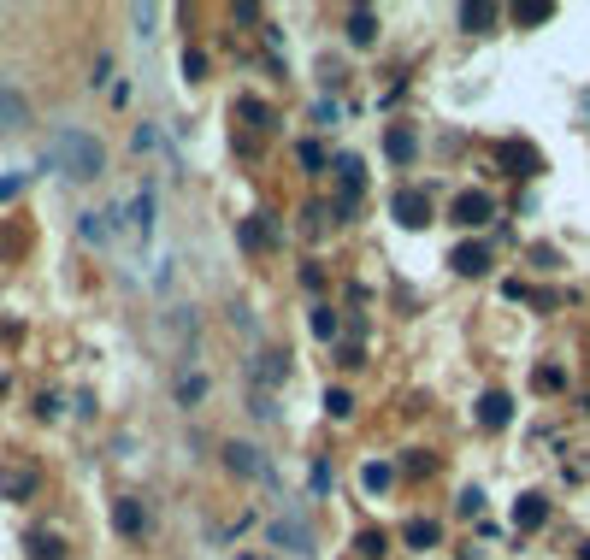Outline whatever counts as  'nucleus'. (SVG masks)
<instances>
[{"label": "nucleus", "mask_w": 590, "mask_h": 560, "mask_svg": "<svg viewBox=\"0 0 590 560\" xmlns=\"http://www.w3.org/2000/svg\"><path fill=\"white\" fill-rule=\"evenodd\" d=\"M455 18H461V30H490V24H496L502 13H496V6H461Z\"/></svg>", "instance_id": "obj_11"}, {"label": "nucleus", "mask_w": 590, "mask_h": 560, "mask_svg": "<svg viewBox=\"0 0 590 560\" xmlns=\"http://www.w3.org/2000/svg\"><path fill=\"white\" fill-rule=\"evenodd\" d=\"M349 42H360V47L378 42V13H366V6H360V13H349Z\"/></svg>", "instance_id": "obj_10"}, {"label": "nucleus", "mask_w": 590, "mask_h": 560, "mask_svg": "<svg viewBox=\"0 0 590 560\" xmlns=\"http://www.w3.org/2000/svg\"><path fill=\"white\" fill-rule=\"evenodd\" d=\"M237 560H272V555H237Z\"/></svg>", "instance_id": "obj_25"}, {"label": "nucleus", "mask_w": 590, "mask_h": 560, "mask_svg": "<svg viewBox=\"0 0 590 560\" xmlns=\"http://www.w3.org/2000/svg\"><path fill=\"white\" fill-rule=\"evenodd\" d=\"M118 219L136 224V237H154V224H160V195H154V183H142L136 201H130V212L118 207Z\"/></svg>", "instance_id": "obj_3"}, {"label": "nucleus", "mask_w": 590, "mask_h": 560, "mask_svg": "<svg viewBox=\"0 0 590 560\" xmlns=\"http://www.w3.org/2000/svg\"><path fill=\"white\" fill-rule=\"evenodd\" d=\"M54 166L65 171V177H77V183H95L100 171H107V148H100V136L65 125V130L54 136Z\"/></svg>", "instance_id": "obj_1"}, {"label": "nucleus", "mask_w": 590, "mask_h": 560, "mask_svg": "<svg viewBox=\"0 0 590 560\" xmlns=\"http://www.w3.org/2000/svg\"><path fill=\"white\" fill-rule=\"evenodd\" d=\"M543 513H549L543 495H525V502H520V525H525V531H537V525H543Z\"/></svg>", "instance_id": "obj_12"}, {"label": "nucleus", "mask_w": 590, "mask_h": 560, "mask_svg": "<svg viewBox=\"0 0 590 560\" xmlns=\"http://www.w3.org/2000/svg\"><path fill=\"white\" fill-rule=\"evenodd\" d=\"M390 159H413V136H408V130H390Z\"/></svg>", "instance_id": "obj_15"}, {"label": "nucleus", "mask_w": 590, "mask_h": 560, "mask_svg": "<svg viewBox=\"0 0 590 560\" xmlns=\"http://www.w3.org/2000/svg\"><path fill=\"white\" fill-rule=\"evenodd\" d=\"M266 548H283V555H313V531L301 525V519H272L266 525Z\"/></svg>", "instance_id": "obj_2"}, {"label": "nucleus", "mask_w": 590, "mask_h": 560, "mask_svg": "<svg viewBox=\"0 0 590 560\" xmlns=\"http://www.w3.org/2000/svg\"><path fill=\"white\" fill-rule=\"evenodd\" d=\"M455 271H461V278L490 271V248H484V242H466V248H455Z\"/></svg>", "instance_id": "obj_9"}, {"label": "nucleus", "mask_w": 590, "mask_h": 560, "mask_svg": "<svg viewBox=\"0 0 590 560\" xmlns=\"http://www.w3.org/2000/svg\"><path fill=\"white\" fill-rule=\"evenodd\" d=\"M496 212V201L484 195V189H466V195H455V219L461 224H484Z\"/></svg>", "instance_id": "obj_5"}, {"label": "nucleus", "mask_w": 590, "mask_h": 560, "mask_svg": "<svg viewBox=\"0 0 590 560\" xmlns=\"http://www.w3.org/2000/svg\"><path fill=\"white\" fill-rule=\"evenodd\" d=\"M408 543L413 548H431L437 543V525H431V519H413V525H408Z\"/></svg>", "instance_id": "obj_14"}, {"label": "nucleus", "mask_w": 590, "mask_h": 560, "mask_svg": "<svg viewBox=\"0 0 590 560\" xmlns=\"http://www.w3.org/2000/svg\"><path fill=\"white\" fill-rule=\"evenodd\" d=\"M395 219L408 224V230L431 224V207H425V195H420V189H402V195H395Z\"/></svg>", "instance_id": "obj_6"}, {"label": "nucleus", "mask_w": 590, "mask_h": 560, "mask_svg": "<svg viewBox=\"0 0 590 560\" xmlns=\"http://www.w3.org/2000/svg\"><path fill=\"white\" fill-rule=\"evenodd\" d=\"M508 419H514V401H508L502 390H490L478 401V425H484V431H496V425H508Z\"/></svg>", "instance_id": "obj_8"}, {"label": "nucleus", "mask_w": 590, "mask_h": 560, "mask_svg": "<svg viewBox=\"0 0 590 560\" xmlns=\"http://www.w3.org/2000/svg\"><path fill=\"white\" fill-rule=\"evenodd\" d=\"M508 166H520V177H525V171L537 166V154H532V148H520V142H514V148H508Z\"/></svg>", "instance_id": "obj_18"}, {"label": "nucleus", "mask_w": 590, "mask_h": 560, "mask_svg": "<svg viewBox=\"0 0 590 560\" xmlns=\"http://www.w3.org/2000/svg\"><path fill=\"white\" fill-rule=\"evenodd\" d=\"M366 490H372V495L390 490V466H366Z\"/></svg>", "instance_id": "obj_17"}, {"label": "nucleus", "mask_w": 590, "mask_h": 560, "mask_svg": "<svg viewBox=\"0 0 590 560\" xmlns=\"http://www.w3.org/2000/svg\"><path fill=\"white\" fill-rule=\"evenodd\" d=\"M0 125H6V130H24L30 125V100L18 95V89H6V83H0Z\"/></svg>", "instance_id": "obj_7"}, {"label": "nucleus", "mask_w": 590, "mask_h": 560, "mask_svg": "<svg viewBox=\"0 0 590 560\" xmlns=\"http://www.w3.org/2000/svg\"><path fill=\"white\" fill-rule=\"evenodd\" d=\"M360 555L378 560V555H384V537H378V531H360Z\"/></svg>", "instance_id": "obj_22"}, {"label": "nucleus", "mask_w": 590, "mask_h": 560, "mask_svg": "<svg viewBox=\"0 0 590 560\" xmlns=\"http://www.w3.org/2000/svg\"><path fill=\"white\" fill-rule=\"evenodd\" d=\"M514 18H520V24H543L549 6H514Z\"/></svg>", "instance_id": "obj_23"}, {"label": "nucleus", "mask_w": 590, "mask_h": 560, "mask_svg": "<svg viewBox=\"0 0 590 560\" xmlns=\"http://www.w3.org/2000/svg\"><path fill=\"white\" fill-rule=\"evenodd\" d=\"M331 413H337V419H349V413H354V401H349V390H331Z\"/></svg>", "instance_id": "obj_24"}, {"label": "nucleus", "mask_w": 590, "mask_h": 560, "mask_svg": "<svg viewBox=\"0 0 590 560\" xmlns=\"http://www.w3.org/2000/svg\"><path fill=\"white\" fill-rule=\"evenodd\" d=\"M313 336H337V319H331V313H325V307H313Z\"/></svg>", "instance_id": "obj_21"}, {"label": "nucleus", "mask_w": 590, "mask_h": 560, "mask_svg": "<svg viewBox=\"0 0 590 560\" xmlns=\"http://www.w3.org/2000/svg\"><path fill=\"white\" fill-rule=\"evenodd\" d=\"M100 219H107V212H83V237L89 242H107V224H100Z\"/></svg>", "instance_id": "obj_19"}, {"label": "nucleus", "mask_w": 590, "mask_h": 560, "mask_svg": "<svg viewBox=\"0 0 590 560\" xmlns=\"http://www.w3.org/2000/svg\"><path fill=\"white\" fill-rule=\"evenodd\" d=\"M30 555H36V560H59V543H54V537H30Z\"/></svg>", "instance_id": "obj_20"}, {"label": "nucleus", "mask_w": 590, "mask_h": 560, "mask_svg": "<svg viewBox=\"0 0 590 560\" xmlns=\"http://www.w3.org/2000/svg\"><path fill=\"white\" fill-rule=\"evenodd\" d=\"M113 519H118V531H142V507L136 502H118Z\"/></svg>", "instance_id": "obj_13"}, {"label": "nucleus", "mask_w": 590, "mask_h": 560, "mask_svg": "<svg viewBox=\"0 0 590 560\" xmlns=\"http://www.w3.org/2000/svg\"><path fill=\"white\" fill-rule=\"evenodd\" d=\"M225 466L242 478H272V466L260 461V448H248V443H225Z\"/></svg>", "instance_id": "obj_4"}, {"label": "nucleus", "mask_w": 590, "mask_h": 560, "mask_svg": "<svg viewBox=\"0 0 590 560\" xmlns=\"http://www.w3.org/2000/svg\"><path fill=\"white\" fill-rule=\"evenodd\" d=\"M36 490V472H6V495H30Z\"/></svg>", "instance_id": "obj_16"}]
</instances>
